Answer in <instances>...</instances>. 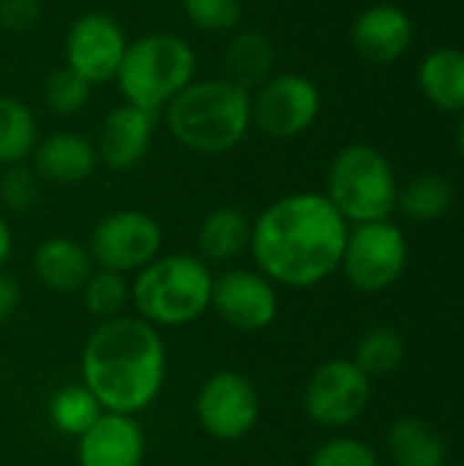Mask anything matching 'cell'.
Wrapping results in <instances>:
<instances>
[{"label": "cell", "instance_id": "6", "mask_svg": "<svg viewBox=\"0 0 464 466\" xmlns=\"http://www.w3.org/2000/svg\"><path fill=\"white\" fill-rule=\"evenodd\" d=\"M325 197L347 224L386 221L397 210L399 183L377 147L356 142L334 156Z\"/></svg>", "mask_w": 464, "mask_h": 466}, {"label": "cell", "instance_id": "5", "mask_svg": "<svg viewBox=\"0 0 464 466\" xmlns=\"http://www.w3.org/2000/svg\"><path fill=\"white\" fill-rule=\"evenodd\" d=\"M197 79V52L175 33H145L129 41L115 82L126 104L150 115L164 106Z\"/></svg>", "mask_w": 464, "mask_h": 466}, {"label": "cell", "instance_id": "9", "mask_svg": "<svg viewBox=\"0 0 464 466\" xmlns=\"http://www.w3.org/2000/svg\"><path fill=\"white\" fill-rule=\"evenodd\" d=\"M194 412L200 429L208 437L219 442H238L257 429L263 401L246 374L235 369H222L202 382L194 399Z\"/></svg>", "mask_w": 464, "mask_h": 466}, {"label": "cell", "instance_id": "23", "mask_svg": "<svg viewBox=\"0 0 464 466\" xmlns=\"http://www.w3.org/2000/svg\"><path fill=\"white\" fill-rule=\"evenodd\" d=\"M38 142L33 112L14 96H0V167L22 164Z\"/></svg>", "mask_w": 464, "mask_h": 466}, {"label": "cell", "instance_id": "15", "mask_svg": "<svg viewBox=\"0 0 464 466\" xmlns=\"http://www.w3.org/2000/svg\"><path fill=\"white\" fill-rule=\"evenodd\" d=\"M145 431L131 415L101 412L77 440V466H142Z\"/></svg>", "mask_w": 464, "mask_h": 466}, {"label": "cell", "instance_id": "11", "mask_svg": "<svg viewBox=\"0 0 464 466\" xmlns=\"http://www.w3.org/2000/svg\"><path fill=\"white\" fill-rule=\"evenodd\" d=\"M320 106V90L309 76L295 71L271 74L252 90V128L271 139H295L314 126Z\"/></svg>", "mask_w": 464, "mask_h": 466}, {"label": "cell", "instance_id": "32", "mask_svg": "<svg viewBox=\"0 0 464 466\" xmlns=\"http://www.w3.org/2000/svg\"><path fill=\"white\" fill-rule=\"evenodd\" d=\"M41 19V0H0V25L11 33H25Z\"/></svg>", "mask_w": 464, "mask_h": 466}, {"label": "cell", "instance_id": "34", "mask_svg": "<svg viewBox=\"0 0 464 466\" xmlns=\"http://www.w3.org/2000/svg\"><path fill=\"white\" fill-rule=\"evenodd\" d=\"M11 251H14V235H11V227H8V218L0 213V270L11 259Z\"/></svg>", "mask_w": 464, "mask_h": 466}, {"label": "cell", "instance_id": "35", "mask_svg": "<svg viewBox=\"0 0 464 466\" xmlns=\"http://www.w3.org/2000/svg\"><path fill=\"white\" fill-rule=\"evenodd\" d=\"M457 147H459V156L464 158V117L459 120V126H457Z\"/></svg>", "mask_w": 464, "mask_h": 466}, {"label": "cell", "instance_id": "26", "mask_svg": "<svg viewBox=\"0 0 464 466\" xmlns=\"http://www.w3.org/2000/svg\"><path fill=\"white\" fill-rule=\"evenodd\" d=\"M454 205V186L443 175H421L399 188L397 208L413 221L443 218Z\"/></svg>", "mask_w": 464, "mask_h": 466}, {"label": "cell", "instance_id": "8", "mask_svg": "<svg viewBox=\"0 0 464 466\" xmlns=\"http://www.w3.org/2000/svg\"><path fill=\"white\" fill-rule=\"evenodd\" d=\"M85 246L98 270L129 276L161 257L164 232L161 224L145 210H115L93 227Z\"/></svg>", "mask_w": 464, "mask_h": 466}, {"label": "cell", "instance_id": "30", "mask_svg": "<svg viewBox=\"0 0 464 466\" xmlns=\"http://www.w3.org/2000/svg\"><path fill=\"white\" fill-rule=\"evenodd\" d=\"M189 25L205 33H232L241 25V0H180Z\"/></svg>", "mask_w": 464, "mask_h": 466}, {"label": "cell", "instance_id": "1", "mask_svg": "<svg viewBox=\"0 0 464 466\" xmlns=\"http://www.w3.org/2000/svg\"><path fill=\"white\" fill-rule=\"evenodd\" d=\"M347 232L350 224L325 194L295 191L252 221L249 254L276 287L312 289L339 270Z\"/></svg>", "mask_w": 464, "mask_h": 466}, {"label": "cell", "instance_id": "13", "mask_svg": "<svg viewBox=\"0 0 464 466\" xmlns=\"http://www.w3.org/2000/svg\"><path fill=\"white\" fill-rule=\"evenodd\" d=\"M126 46L129 38L118 19H112L104 11H85L71 22L63 55L71 71L85 76L90 85H104L115 79Z\"/></svg>", "mask_w": 464, "mask_h": 466}, {"label": "cell", "instance_id": "7", "mask_svg": "<svg viewBox=\"0 0 464 466\" xmlns=\"http://www.w3.org/2000/svg\"><path fill=\"white\" fill-rule=\"evenodd\" d=\"M407 265V238L394 221L353 224L347 232L339 270L353 289L364 295L386 292L399 281Z\"/></svg>", "mask_w": 464, "mask_h": 466}, {"label": "cell", "instance_id": "36", "mask_svg": "<svg viewBox=\"0 0 464 466\" xmlns=\"http://www.w3.org/2000/svg\"><path fill=\"white\" fill-rule=\"evenodd\" d=\"M457 466H464V461H459V464H457Z\"/></svg>", "mask_w": 464, "mask_h": 466}, {"label": "cell", "instance_id": "17", "mask_svg": "<svg viewBox=\"0 0 464 466\" xmlns=\"http://www.w3.org/2000/svg\"><path fill=\"white\" fill-rule=\"evenodd\" d=\"M98 164L96 145L77 131H52L36 142L30 153L33 172L57 186H74L93 175Z\"/></svg>", "mask_w": 464, "mask_h": 466}, {"label": "cell", "instance_id": "25", "mask_svg": "<svg viewBox=\"0 0 464 466\" xmlns=\"http://www.w3.org/2000/svg\"><path fill=\"white\" fill-rule=\"evenodd\" d=\"M405 355H407V344L402 333L388 325H377V328H369L358 339L350 360L372 380V377H386L397 371L405 363Z\"/></svg>", "mask_w": 464, "mask_h": 466}, {"label": "cell", "instance_id": "24", "mask_svg": "<svg viewBox=\"0 0 464 466\" xmlns=\"http://www.w3.org/2000/svg\"><path fill=\"white\" fill-rule=\"evenodd\" d=\"M101 404L96 401V396L79 382V385H66L57 393H52L46 415L49 423L55 426V431L79 440L98 418H101Z\"/></svg>", "mask_w": 464, "mask_h": 466}, {"label": "cell", "instance_id": "31", "mask_svg": "<svg viewBox=\"0 0 464 466\" xmlns=\"http://www.w3.org/2000/svg\"><path fill=\"white\" fill-rule=\"evenodd\" d=\"M309 466H380V459L358 437H331L312 453Z\"/></svg>", "mask_w": 464, "mask_h": 466}, {"label": "cell", "instance_id": "33", "mask_svg": "<svg viewBox=\"0 0 464 466\" xmlns=\"http://www.w3.org/2000/svg\"><path fill=\"white\" fill-rule=\"evenodd\" d=\"M19 303H22V287H19V281L11 273L0 270V325H5L16 314Z\"/></svg>", "mask_w": 464, "mask_h": 466}, {"label": "cell", "instance_id": "19", "mask_svg": "<svg viewBox=\"0 0 464 466\" xmlns=\"http://www.w3.org/2000/svg\"><path fill=\"white\" fill-rule=\"evenodd\" d=\"M252 221L238 208H213L197 227V257L208 265H230L249 251Z\"/></svg>", "mask_w": 464, "mask_h": 466}, {"label": "cell", "instance_id": "10", "mask_svg": "<svg viewBox=\"0 0 464 466\" xmlns=\"http://www.w3.org/2000/svg\"><path fill=\"white\" fill-rule=\"evenodd\" d=\"M372 401V380L347 358L320 363L304 388V412L320 429L353 426Z\"/></svg>", "mask_w": 464, "mask_h": 466}, {"label": "cell", "instance_id": "14", "mask_svg": "<svg viewBox=\"0 0 464 466\" xmlns=\"http://www.w3.org/2000/svg\"><path fill=\"white\" fill-rule=\"evenodd\" d=\"M156 131V115L131 106V104H118L112 106L98 126L96 137V156L98 164H104L112 172H129L134 169L150 150Z\"/></svg>", "mask_w": 464, "mask_h": 466}, {"label": "cell", "instance_id": "21", "mask_svg": "<svg viewBox=\"0 0 464 466\" xmlns=\"http://www.w3.org/2000/svg\"><path fill=\"white\" fill-rule=\"evenodd\" d=\"M224 66H227V79L252 93L273 74L276 66L273 41L260 30H232L224 46Z\"/></svg>", "mask_w": 464, "mask_h": 466}, {"label": "cell", "instance_id": "29", "mask_svg": "<svg viewBox=\"0 0 464 466\" xmlns=\"http://www.w3.org/2000/svg\"><path fill=\"white\" fill-rule=\"evenodd\" d=\"M41 197V177L27 161L3 167L0 172V205L11 213H27Z\"/></svg>", "mask_w": 464, "mask_h": 466}, {"label": "cell", "instance_id": "12", "mask_svg": "<svg viewBox=\"0 0 464 466\" xmlns=\"http://www.w3.org/2000/svg\"><path fill=\"white\" fill-rule=\"evenodd\" d=\"M211 309L232 330L260 333L279 317V292L257 268H230L213 276Z\"/></svg>", "mask_w": 464, "mask_h": 466}, {"label": "cell", "instance_id": "16", "mask_svg": "<svg viewBox=\"0 0 464 466\" xmlns=\"http://www.w3.org/2000/svg\"><path fill=\"white\" fill-rule=\"evenodd\" d=\"M350 38L364 60L375 66H388L407 52L413 41V19L399 5L377 3L356 16Z\"/></svg>", "mask_w": 464, "mask_h": 466}, {"label": "cell", "instance_id": "22", "mask_svg": "<svg viewBox=\"0 0 464 466\" xmlns=\"http://www.w3.org/2000/svg\"><path fill=\"white\" fill-rule=\"evenodd\" d=\"M386 451L394 466H446L443 437L421 418H399L391 423Z\"/></svg>", "mask_w": 464, "mask_h": 466}, {"label": "cell", "instance_id": "3", "mask_svg": "<svg viewBox=\"0 0 464 466\" xmlns=\"http://www.w3.org/2000/svg\"><path fill=\"white\" fill-rule=\"evenodd\" d=\"M164 123L197 156L230 153L252 131V93L227 76L194 79L164 106Z\"/></svg>", "mask_w": 464, "mask_h": 466}, {"label": "cell", "instance_id": "28", "mask_svg": "<svg viewBox=\"0 0 464 466\" xmlns=\"http://www.w3.org/2000/svg\"><path fill=\"white\" fill-rule=\"evenodd\" d=\"M90 90H93V85L85 76H79L77 71L63 66L46 76L44 101H46L49 112H55L60 117H71L85 109V104L90 101Z\"/></svg>", "mask_w": 464, "mask_h": 466}, {"label": "cell", "instance_id": "27", "mask_svg": "<svg viewBox=\"0 0 464 466\" xmlns=\"http://www.w3.org/2000/svg\"><path fill=\"white\" fill-rule=\"evenodd\" d=\"M79 300H82V309L93 319L107 322L126 311V306L131 303V287L126 276L96 268L90 279L85 281V287L79 289Z\"/></svg>", "mask_w": 464, "mask_h": 466}, {"label": "cell", "instance_id": "18", "mask_svg": "<svg viewBox=\"0 0 464 466\" xmlns=\"http://www.w3.org/2000/svg\"><path fill=\"white\" fill-rule=\"evenodd\" d=\"M30 268L38 284L55 295H79V289L96 270L88 246L66 235L41 240L33 248Z\"/></svg>", "mask_w": 464, "mask_h": 466}, {"label": "cell", "instance_id": "20", "mask_svg": "<svg viewBox=\"0 0 464 466\" xmlns=\"http://www.w3.org/2000/svg\"><path fill=\"white\" fill-rule=\"evenodd\" d=\"M418 85L440 112L464 115V49L440 46L429 52L418 66Z\"/></svg>", "mask_w": 464, "mask_h": 466}, {"label": "cell", "instance_id": "2", "mask_svg": "<svg viewBox=\"0 0 464 466\" xmlns=\"http://www.w3.org/2000/svg\"><path fill=\"white\" fill-rule=\"evenodd\" d=\"M79 377L104 412L137 418L156 404L167 382L161 330L137 314L98 322L85 339Z\"/></svg>", "mask_w": 464, "mask_h": 466}, {"label": "cell", "instance_id": "4", "mask_svg": "<svg viewBox=\"0 0 464 466\" xmlns=\"http://www.w3.org/2000/svg\"><path fill=\"white\" fill-rule=\"evenodd\" d=\"M131 306L153 328H186L211 309L213 270L197 254H161L134 273Z\"/></svg>", "mask_w": 464, "mask_h": 466}]
</instances>
